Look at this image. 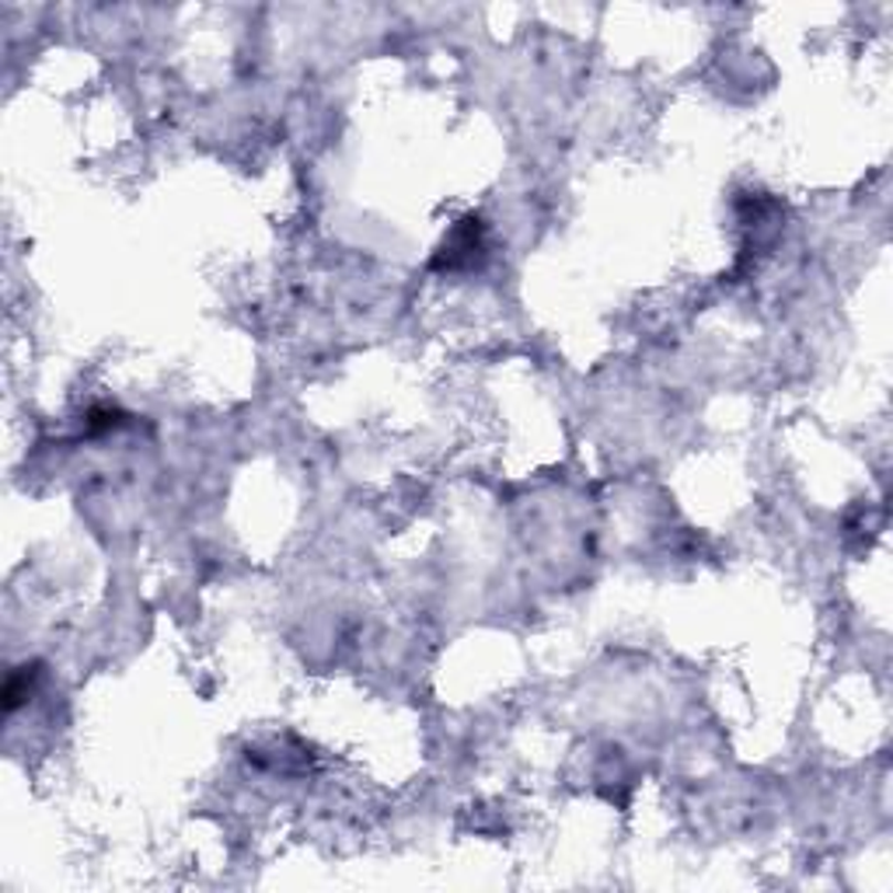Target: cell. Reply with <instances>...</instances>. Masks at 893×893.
Listing matches in <instances>:
<instances>
[{
	"label": "cell",
	"mask_w": 893,
	"mask_h": 893,
	"mask_svg": "<svg viewBox=\"0 0 893 893\" xmlns=\"http://www.w3.org/2000/svg\"><path fill=\"white\" fill-rule=\"evenodd\" d=\"M482 258H486V224L482 216L471 213L444 237L437 258H433V269L461 273V269H475Z\"/></svg>",
	"instance_id": "cell-1"
},
{
	"label": "cell",
	"mask_w": 893,
	"mask_h": 893,
	"mask_svg": "<svg viewBox=\"0 0 893 893\" xmlns=\"http://www.w3.org/2000/svg\"><path fill=\"white\" fill-rule=\"evenodd\" d=\"M35 678H39V670L35 667H18L11 670V678L4 684V709L8 712H18V705L29 699L32 688H35Z\"/></svg>",
	"instance_id": "cell-2"
}]
</instances>
